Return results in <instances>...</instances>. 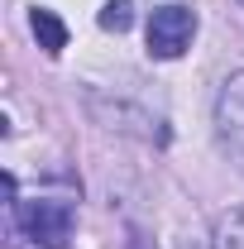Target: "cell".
Masks as SVG:
<instances>
[{"label": "cell", "instance_id": "obj_1", "mask_svg": "<svg viewBox=\"0 0 244 249\" xmlns=\"http://www.w3.org/2000/svg\"><path fill=\"white\" fill-rule=\"evenodd\" d=\"M15 225L29 235L38 249H62L72 235V206L67 201H19Z\"/></svg>", "mask_w": 244, "mask_h": 249}, {"label": "cell", "instance_id": "obj_2", "mask_svg": "<svg viewBox=\"0 0 244 249\" xmlns=\"http://www.w3.org/2000/svg\"><path fill=\"white\" fill-rule=\"evenodd\" d=\"M192 34H196V10L158 5L153 19H149V53L153 58H182L192 48Z\"/></svg>", "mask_w": 244, "mask_h": 249}, {"label": "cell", "instance_id": "obj_3", "mask_svg": "<svg viewBox=\"0 0 244 249\" xmlns=\"http://www.w3.org/2000/svg\"><path fill=\"white\" fill-rule=\"evenodd\" d=\"M215 134L230 149V158L244 168V72L225 77V87L215 96Z\"/></svg>", "mask_w": 244, "mask_h": 249}, {"label": "cell", "instance_id": "obj_4", "mask_svg": "<svg viewBox=\"0 0 244 249\" xmlns=\"http://www.w3.org/2000/svg\"><path fill=\"white\" fill-rule=\"evenodd\" d=\"M29 24H34V38H38L43 53H62V48H67V24H62L53 10H34Z\"/></svg>", "mask_w": 244, "mask_h": 249}, {"label": "cell", "instance_id": "obj_5", "mask_svg": "<svg viewBox=\"0 0 244 249\" xmlns=\"http://www.w3.org/2000/svg\"><path fill=\"white\" fill-rule=\"evenodd\" d=\"M215 249H244V206H230L225 216L215 220Z\"/></svg>", "mask_w": 244, "mask_h": 249}, {"label": "cell", "instance_id": "obj_6", "mask_svg": "<svg viewBox=\"0 0 244 249\" xmlns=\"http://www.w3.org/2000/svg\"><path fill=\"white\" fill-rule=\"evenodd\" d=\"M129 24H134V5H129V0H105V10H101V29L124 34Z\"/></svg>", "mask_w": 244, "mask_h": 249}, {"label": "cell", "instance_id": "obj_7", "mask_svg": "<svg viewBox=\"0 0 244 249\" xmlns=\"http://www.w3.org/2000/svg\"><path fill=\"white\" fill-rule=\"evenodd\" d=\"M240 5H244V0H240Z\"/></svg>", "mask_w": 244, "mask_h": 249}]
</instances>
